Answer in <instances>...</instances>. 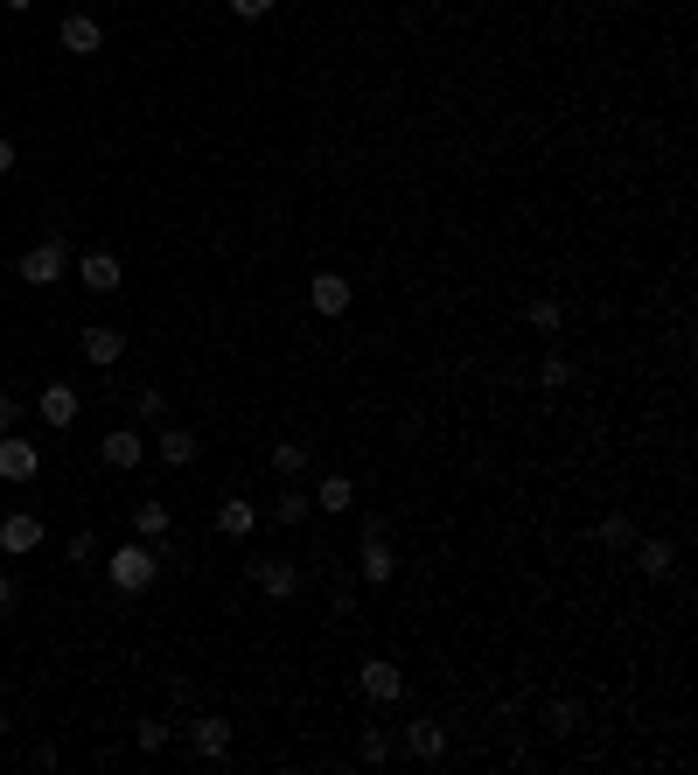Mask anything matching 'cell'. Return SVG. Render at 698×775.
I'll list each match as a JSON object with an SVG mask.
<instances>
[{
    "label": "cell",
    "instance_id": "obj_1",
    "mask_svg": "<svg viewBox=\"0 0 698 775\" xmlns=\"http://www.w3.org/2000/svg\"><path fill=\"white\" fill-rule=\"evenodd\" d=\"M105 580L119 594H147L161 580V545H147V538H134V545H119V552L105 559Z\"/></svg>",
    "mask_w": 698,
    "mask_h": 775
},
{
    "label": "cell",
    "instance_id": "obj_2",
    "mask_svg": "<svg viewBox=\"0 0 698 775\" xmlns=\"http://www.w3.org/2000/svg\"><path fill=\"white\" fill-rule=\"evenodd\" d=\"M356 573H364V588H385V580L399 573V559H391V545H385V517L356 524Z\"/></svg>",
    "mask_w": 698,
    "mask_h": 775
},
{
    "label": "cell",
    "instance_id": "obj_3",
    "mask_svg": "<svg viewBox=\"0 0 698 775\" xmlns=\"http://www.w3.org/2000/svg\"><path fill=\"white\" fill-rule=\"evenodd\" d=\"M14 273H22L28 287H56V280L70 273V244H64V238H43V244H28V252H22V266H14Z\"/></svg>",
    "mask_w": 698,
    "mask_h": 775
},
{
    "label": "cell",
    "instance_id": "obj_4",
    "mask_svg": "<svg viewBox=\"0 0 698 775\" xmlns=\"http://www.w3.org/2000/svg\"><path fill=\"white\" fill-rule=\"evenodd\" d=\"M188 754H196V762H224V754H231V720H224V713H196V720H188Z\"/></svg>",
    "mask_w": 698,
    "mask_h": 775
},
{
    "label": "cell",
    "instance_id": "obj_5",
    "mask_svg": "<svg viewBox=\"0 0 698 775\" xmlns=\"http://www.w3.org/2000/svg\"><path fill=\"white\" fill-rule=\"evenodd\" d=\"M356 685H364L370 706H399V698H405V671L391 664V657H370V664L356 671Z\"/></svg>",
    "mask_w": 698,
    "mask_h": 775
},
{
    "label": "cell",
    "instance_id": "obj_6",
    "mask_svg": "<svg viewBox=\"0 0 698 775\" xmlns=\"http://www.w3.org/2000/svg\"><path fill=\"white\" fill-rule=\"evenodd\" d=\"M43 476V447L22 433H0V482H35Z\"/></svg>",
    "mask_w": 698,
    "mask_h": 775
},
{
    "label": "cell",
    "instance_id": "obj_7",
    "mask_svg": "<svg viewBox=\"0 0 698 775\" xmlns=\"http://www.w3.org/2000/svg\"><path fill=\"white\" fill-rule=\"evenodd\" d=\"M244 573H252V588L266 594V601H294L300 594V566L294 559H252Z\"/></svg>",
    "mask_w": 698,
    "mask_h": 775
},
{
    "label": "cell",
    "instance_id": "obj_8",
    "mask_svg": "<svg viewBox=\"0 0 698 775\" xmlns=\"http://www.w3.org/2000/svg\"><path fill=\"white\" fill-rule=\"evenodd\" d=\"M0 552L8 559L43 552V517H35V510H8V517H0Z\"/></svg>",
    "mask_w": 698,
    "mask_h": 775
},
{
    "label": "cell",
    "instance_id": "obj_9",
    "mask_svg": "<svg viewBox=\"0 0 698 775\" xmlns=\"http://www.w3.org/2000/svg\"><path fill=\"white\" fill-rule=\"evenodd\" d=\"M308 308L322 315V321L350 315V280H343V273H314V280H308Z\"/></svg>",
    "mask_w": 698,
    "mask_h": 775
},
{
    "label": "cell",
    "instance_id": "obj_10",
    "mask_svg": "<svg viewBox=\"0 0 698 775\" xmlns=\"http://www.w3.org/2000/svg\"><path fill=\"white\" fill-rule=\"evenodd\" d=\"M399 748L412 754V762H440V754H447V727L440 720H405Z\"/></svg>",
    "mask_w": 698,
    "mask_h": 775
},
{
    "label": "cell",
    "instance_id": "obj_11",
    "mask_svg": "<svg viewBox=\"0 0 698 775\" xmlns=\"http://www.w3.org/2000/svg\"><path fill=\"white\" fill-rule=\"evenodd\" d=\"M629 552H636V573H643V580H671L677 573V545L671 538H636Z\"/></svg>",
    "mask_w": 698,
    "mask_h": 775
},
{
    "label": "cell",
    "instance_id": "obj_12",
    "mask_svg": "<svg viewBox=\"0 0 698 775\" xmlns=\"http://www.w3.org/2000/svg\"><path fill=\"white\" fill-rule=\"evenodd\" d=\"M78 280H84L91 294H119V287H126V266H119L112 252H84V259H78Z\"/></svg>",
    "mask_w": 698,
    "mask_h": 775
},
{
    "label": "cell",
    "instance_id": "obj_13",
    "mask_svg": "<svg viewBox=\"0 0 698 775\" xmlns=\"http://www.w3.org/2000/svg\"><path fill=\"white\" fill-rule=\"evenodd\" d=\"M78 350H84V364H99V371H105V364H119V356H126V335H119V329H105V321H91V329L78 335Z\"/></svg>",
    "mask_w": 698,
    "mask_h": 775
},
{
    "label": "cell",
    "instance_id": "obj_14",
    "mask_svg": "<svg viewBox=\"0 0 698 775\" xmlns=\"http://www.w3.org/2000/svg\"><path fill=\"white\" fill-rule=\"evenodd\" d=\"M99 455H105V468H140L147 461V441H140L134 426H112L105 441H99Z\"/></svg>",
    "mask_w": 698,
    "mask_h": 775
},
{
    "label": "cell",
    "instance_id": "obj_15",
    "mask_svg": "<svg viewBox=\"0 0 698 775\" xmlns=\"http://www.w3.org/2000/svg\"><path fill=\"white\" fill-rule=\"evenodd\" d=\"M64 49L70 56H99V43H105V29H99V14H64Z\"/></svg>",
    "mask_w": 698,
    "mask_h": 775
},
{
    "label": "cell",
    "instance_id": "obj_16",
    "mask_svg": "<svg viewBox=\"0 0 698 775\" xmlns=\"http://www.w3.org/2000/svg\"><path fill=\"white\" fill-rule=\"evenodd\" d=\"M210 524H217L224 538H252V532H259V510L244 503V497H224V503L210 510Z\"/></svg>",
    "mask_w": 698,
    "mask_h": 775
},
{
    "label": "cell",
    "instance_id": "obj_17",
    "mask_svg": "<svg viewBox=\"0 0 698 775\" xmlns=\"http://www.w3.org/2000/svg\"><path fill=\"white\" fill-rule=\"evenodd\" d=\"M35 406H43V426H78V391L70 385H43Z\"/></svg>",
    "mask_w": 698,
    "mask_h": 775
},
{
    "label": "cell",
    "instance_id": "obj_18",
    "mask_svg": "<svg viewBox=\"0 0 698 775\" xmlns=\"http://www.w3.org/2000/svg\"><path fill=\"white\" fill-rule=\"evenodd\" d=\"M155 455L168 468H188V461H196V433H188V426H161L155 433Z\"/></svg>",
    "mask_w": 698,
    "mask_h": 775
},
{
    "label": "cell",
    "instance_id": "obj_19",
    "mask_svg": "<svg viewBox=\"0 0 698 775\" xmlns=\"http://www.w3.org/2000/svg\"><path fill=\"white\" fill-rule=\"evenodd\" d=\"M314 517V497H308V489H279V497H273V524H287V532H294V524H308Z\"/></svg>",
    "mask_w": 698,
    "mask_h": 775
},
{
    "label": "cell",
    "instance_id": "obj_20",
    "mask_svg": "<svg viewBox=\"0 0 698 775\" xmlns=\"http://www.w3.org/2000/svg\"><path fill=\"white\" fill-rule=\"evenodd\" d=\"M168 524H175V510H168L161 497L134 510V538H147V545H161V538H168Z\"/></svg>",
    "mask_w": 698,
    "mask_h": 775
},
{
    "label": "cell",
    "instance_id": "obj_21",
    "mask_svg": "<svg viewBox=\"0 0 698 775\" xmlns=\"http://www.w3.org/2000/svg\"><path fill=\"white\" fill-rule=\"evenodd\" d=\"M391 754H399V741H391V733H385V727H364V733H356V762H370V768H385V762H391Z\"/></svg>",
    "mask_w": 698,
    "mask_h": 775
},
{
    "label": "cell",
    "instance_id": "obj_22",
    "mask_svg": "<svg viewBox=\"0 0 698 775\" xmlns=\"http://www.w3.org/2000/svg\"><path fill=\"white\" fill-rule=\"evenodd\" d=\"M266 461H273V476H279V482H300V476H308V447H300V441H279Z\"/></svg>",
    "mask_w": 698,
    "mask_h": 775
},
{
    "label": "cell",
    "instance_id": "obj_23",
    "mask_svg": "<svg viewBox=\"0 0 698 775\" xmlns=\"http://www.w3.org/2000/svg\"><path fill=\"white\" fill-rule=\"evenodd\" d=\"M594 538H600V545H608V552H629V545H636V524H629V517H621V510H608V517H600V524H594Z\"/></svg>",
    "mask_w": 698,
    "mask_h": 775
},
{
    "label": "cell",
    "instance_id": "obj_24",
    "mask_svg": "<svg viewBox=\"0 0 698 775\" xmlns=\"http://www.w3.org/2000/svg\"><path fill=\"white\" fill-rule=\"evenodd\" d=\"M329 510V517H343V510H356V482L350 476H322V497H314Z\"/></svg>",
    "mask_w": 698,
    "mask_h": 775
},
{
    "label": "cell",
    "instance_id": "obj_25",
    "mask_svg": "<svg viewBox=\"0 0 698 775\" xmlns=\"http://www.w3.org/2000/svg\"><path fill=\"white\" fill-rule=\"evenodd\" d=\"M524 321H531V329H538V335H559V321H565V308H559V300H552V294H538V300H531V308H524Z\"/></svg>",
    "mask_w": 698,
    "mask_h": 775
},
{
    "label": "cell",
    "instance_id": "obj_26",
    "mask_svg": "<svg viewBox=\"0 0 698 775\" xmlns=\"http://www.w3.org/2000/svg\"><path fill=\"white\" fill-rule=\"evenodd\" d=\"M168 741H175V727H168V720H140V727H134V748H140V754H161Z\"/></svg>",
    "mask_w": 698,
    "mask_h": 775
},
{
    "label": "cell",
    "instance_id": "obj_27",
    "mask_svg": "<svg viewBox=\"0 0 698 775\" xmlns=\"http://www.w3.org/2000/svg\"><path fill=\"white\" fill-rule=\"evenodd\" d=\"M580 727V706L573 698H552V706H545V733H573Z\"/></svg>",
    "mask_w": 698,
    "mask_h": 775
},
{
    "label": "cell",
    "instance_id": "obj_28",
    "mask_svg": "<svg viewBox=\"0 0 698 775\" xmlns=\"http://www.w3.org/2000/svg\"><path fill=\"white\" fill-rule=\"evenodd\" d=\"M538 385H545V391H565V385H573V364H565V356H545V364H538Z\"/></svg>",
    "mask_w": 698,
    "mask_h": 775
},
{
    "label": "cell",
    "instance_id": "obj_29",
    "mask_svg": "<svg viewBox=\"0 0 698 775\" xmlns=\"http://www.w3.org/2000/svg\"><path fill=\"white\" fill-rule=\"evenodd\" d=\"M134 412H140V420H161V412H168V391H155V385H147L140 399H134Z\"/></svg>",
    "mask_w": 698,
    "mask_h": 775
},
{
    "label": "cell",
    "instance_id": "obj_30",
    "mask_svg": "<svg viewBox=\"0 0 698 775\" xmlns=\"http://www.w3.org/2000/svg\"><path fill=\"white\" fill-rule=\"evenodd\" d=\"M231 14H238V22H266L273 0H231Z\"/></svg>",
    "mask_w": 698,
    "mask_h": 775
},
{
    "label": "cell",
    "instance_id": "obj_31",
    "mask_svg": "<svg viewBox=\"0 0 698 775\" xmlns=\"http://www.w3.org/2000/svg\"><path fill=\"white\" fill-rule=\"evenodd\" d=\"M14 608H22V580L0 573V615H14Z\"/></svg>",
    "mask_w": 698,
    "mask_h": 775
},
{
    "label": "cell",
    "instance_id": "obj_32",
    "mask_svg": "<svg viewBox=\"0 0 698 775\" xmlns=\"http://www.w3.org/2000/svg\"><path fill=\"white\" fill-rule=\"evenodd\" d=\"M22 426V399H14V391H0V433H14Z\"/></svg>",
    "mask_w": 698,
    "mask_h": 775
},
{
    "label": "cell",
    "instance_id": "obj_33",
    "mask_svg": "<svg viewBox=\"0 0 698 775\" xmlns=\"http://www.w3.org/2000/svg\"><path fill=\"white\" fill-rule=\"evenodd\" d=\"M91 552H99V538H91V532L70 538V566H91Z\"/></svg>",
    "mask_w": 698,
    "mask_h": 775
},
{
    "label": "cell",
    "instance_id": "obj_34",
    "mask_svg": "<svg viewBox=\"0 0 698 775\" xmlns=\"http://www.w3.org/2000/svg\"><path fill=\"white\" fill-rule=\"evenodd\" d=\"M0 175H14V140L0 134Z\"/></svg>",
    "mask_w": 698,
    "mask_h": 775
},
{
    "label": "cell",
    "instance_id": "obj_35",
    "mask_svg": "<svg viewBox=\"0 0 698 775\" xmlns=\"http://www.w3.org/2000/svg\"><path fill=\"white\" fill-rule=\"evenodd\" d=\"M0 8H8V14H28V8H35V0H0Z\"/></svg>",
    "mask_w": 698,
    "mask_h": 775
}]
</instances>
